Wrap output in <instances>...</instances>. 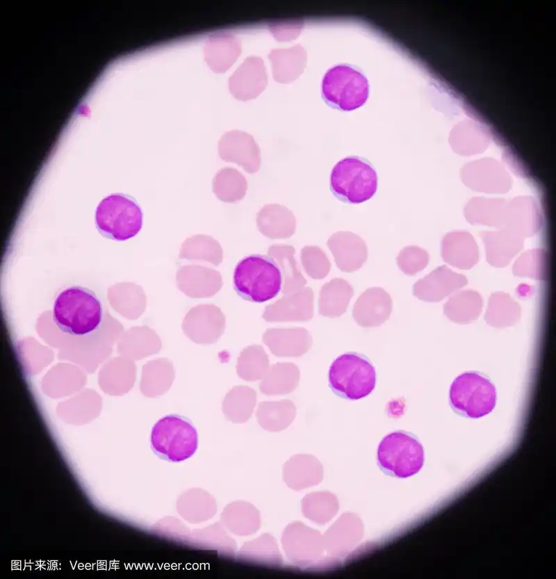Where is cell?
<instances>
[{
	"label": "cell",
	"mask_w": 556,
	"mask_h": 579,
	"mask_svg": "<svg viewBox=\"0 0 556 579\" xmlns=\"http://www.w3.org/2000/svg\"><path fill=\"white\" fill-rule=\"evenodd\" d=\"M103 305L90 289L72 286L60 291L53 305V319L64 333L87 336L98 329L103 319Z\"/></svg>",
	"instance_id": "6da1fadb"
},
{
	"label": "cell",
	"mask_w": 556,
	"mask_h": 579,
	"mask_svg": "<svg viewBox=\"0 0 556 579\" xmlns=\"http://www.w3.org/2000/svg\"><path fill=\"white\" fill-rule=\"evenodd\" d=\"M443 257L448 263L455 267L469 269L477 263V252L468 236L456 234L445 239Z\"/></svg>",
	"instance_id": "44dd1931"
},
{
	"label": "cell",
	"mask_w": 556,
	"mask_h": 579,
	"mask_svg": "<svg viewBox=\"0 0 556 579\" xmlns=\"http://www.w3.org/2000/svg\"><path fill=\"white\" fill-rule=\"evenodd\" d=\"M377 174L368 161L348 156L334 166L330 174V189L342 202L360 204L368 201L377 189Z\"/></svg>",
	"instance_id": "277c9868"
},
{
	"label": "cell",
	"mask_w": 556,
	"mask_h": 579,
	"mask_svg": "<svg viewBox=\"0 0 556 579\" xmlns=\"http://www.w3.org/2000/svg\"><path fill=\"white\" fill-rule=\"evenodd\" d=\"M177 510L188 522L199 523L211 519L217 512V505L213 497L207 491L193 488L178 498Z\"/></svg>",
	"instance_id": "4fadbf2b"
},
{
	"label": "cell",
	"mask_w": 556,
	"mask_h": 579,
	"mask_svg": "<svg viewBox=\"0 0 556 579\" xmlns=\"http://www.w3.org/2000/svg\"><path fill=\"white\" fill-rule=\"evenodd\" d=\"M268 343L278 355L299 356L307 351L311 341L304 329L272 332L267 336Z\"/></svg>",
	"instance_id": "7402d4cb"
},
{
	"label": "cell",
	"mask_w": 556,
	"mask_h": 579,
	"mask_svg": "<svg viewBox=\"0 0 556 579\" xmlns=\"http://www.w3.org/2000/svg\"><path fill=\"white\" fill-rule=\"evenodd\" d=\"M268 360L261 352H247L237 366L238 376L244 380H261L267 372Z\"/></svg>",
	"instance_id": "cb8c5ba5"
},
{
	"label": "cell",
	"mask_w": 556,
	"mask_h": 579,
	"mask_svg": "<svg viewBox=\"0 0 556 579\" xmlns=\"http://www.w3.org/2000/svg\"><path fill=\"white\" fill-rule=\"evenodd\" d=\"M322 468L321 463L311 455H295L284 465V480L290 487L299 489L302 485L304 487L321 481Z\"/></svg>",
	"instance_id": "7c38bea8"
},
{
	"label": "cell",
	"mask_w": 556,
	"mask_h": 579,
	"mask_svg": "<svg viewBox=\"0 0 556 579\" xmlns=\"http://www.w3.org/2000/svg\"><path fill=\"white\" fill-rule=\"evenodd\" d=\"M241 51L240 43L234 36L219 33L211 36L206 42L204 59L215 72L227 70L236 60Z\"/></svg>",
	"instance_id": "5bb4252c"
},
{
	"label": "cell",
	"mask_w": 556,
	"mask_h": 579,
	"mask_svg": "<svg viewBox=\"0 0 556 579\" xmlns=\"http://www.w3.org/2000/svg\"><path fill=\"white\" fill-rule=\"evenodd\" d=\"M300 370L293 364H279L266 372L259 384L260 391L268 395L288 394L299 385Z\"/></svg>",
	"instance_id": "e0dca14e"
},
{
	"label": "cell",
	"mask_w": 556,
	"mask_h": 579,
	"mask_svg": "<svg viewBox=\"0 0 556 579\" xmlns=\"http://www.w3.org/2000/svg\"><path fill=\"white\" fill-rule=\"evenodd\" d=\"M150 441L154 452L171 462L190 458L198 446L197 432L192 423L177 414L159 419L152 427Z\"/></svg>",
	"instance_id": "5b68a950"
},
{
	"label": "cell",
	"mask_w": 556,
	"mask_h": 579,
	"mask_svg": "<svg viewBox=\"0 0 556 579\" xmlns=\"http://www.w3.org/2000/svg\"><path fill=\"white\" fill-rule=\"evenodd\" d=\"M467 282L465 276L442 266L418 281L414 293L421 300L439 302L466 286Z\"/></svg>",
	"instance_id": "8fae6325"
},
{
	"label": "cell",
	"mask_w": 556,
	"mask_h": 579,
	"mask_svg": "<svg viewBox=\"0 0 556 579\" xmlns=\"http://www.w3.org/2000/svg\"><path fill=\"white\" fill-rule=\"evenodd\" d=\"M369 85L366 76L347 65L329 69L322 82V95L331 107L351 111L362 106L367 101Z\"/></svg>",
	"instance_id": "9c48e42d"
},
{
	"label": "cell",
	"mask_w": 556,
	"mask_h": 579,
	"mask_svg": "<svg viewBox=\"0 0 556 579\" xmlns=\"http://www.w3.org/2000/svg\"><path fill=\"white\" fill-rule=\"evenodd\" d=\"M482 307L480 295L476 291L467 290L454 294L444 304L443 311L451 320L466 323L477 318Z\"/></svg>",
	"instance_id": "d6986e66"
},
{
	"label": "cell",
	"mask_w": 556,
	"mask_h": 579,
	"mask_svg": "<svg viewBox=\"0 0 556 579\" xmlns=\"http://www.w3.org/2000/svg\"><path fill=\"white\" fill-rule=\"evenodd\" d=\"M329 386L341 398L357 400L374 390L377 373L371 361L364 355L348 352L339 355L331 364Z\"/></svg>",
	"instance_id": "3957f363"
},
{
	"label": "cell",
	"mask_w": 556,
	"mask_h": 579,
	"mask_svg": "<svg viewBox=\"0 0 556 579\" xmlns=\"http://www.w3.org/2000/svg\"><path fill=\"white\" fill-rule=\"evenodd\" d=\"M295 415V405L289 399L261 402L256 413L260 426L270 432L286 429L293 421Z\"/></svg>",
	"instance_id": "2e32d148"
},
{
	"label": "cell",
	"mask_w": 556,
	"mask_h": 579,
	"mask_svg": "<svg viewBox=\"0 0 556 579\" xmlns=\"http://www.w3.org/2000/svg\"><path fill=\"white\" fill-rule=\"evenodd\" d=\"M513 273L519 277L545 279L547 274L546 261L542 256L528 254L516 261L513 267Z\"/></svg>",
	"instance_id": "d4e9b609"
},
{
	"label": "cell",
	"mask_w": 556,
	"mask_h": 579,
	"mask_svg": "<svg viewBox=\"0 0 556 579\" xmlns=\"http://www.w3.org/2000/svg\"><path fill=\"white\" fill-rule=\"evenodd\" d=\"M494 384L486 375L475 371L463 373L450 387L449 401L459 415L479 418L491 413L496 405Z\"/></svg>",
	"instance_id": "52a82bcc"
},
{
	"label": "cell",
	"mask_w": 556,
	"mask_h": 579,
	"mask_svg": "<svg viewBox=\"0 0 556 579\" xmlns=\"http://www.w3.org/2000/svg\"><path fill=\"white\" fill-rule=\"evenodd\" d=\"M223 525L238 536H249L260 528L261 519L258 509L251 503L236 501L228 504L221 514Z\"/></svg>",
	"instance_id": "9a60e30c"
},
{
	"label": "cell",
	"mask_w": 556,
	"mask_h": 579,
	"mask_svg": "<svg viewBox=\"0 0 556 579\" xmlns=\"http://www.w3.org/2000/svg\"><path fill=\"white\" fill-rule=\"evenodd\" d=\"M256 403V391L247 386L233 387L225 395L222 409L227 419L243 423L252 414Z\"/></svg>",
	"instance_id": "ac0fdd59"
},
{
	"label": "cell",
	"mask_w": 556,
	"mask_h": 579,
	"mask_svg": "<svg viewBox=\"0 0 556 579\" xmlns=\"http://www.w3.org/2000/svg\"><path fill=\"white\" fill-rule=\"evenodd\" d=\"M142 217L141 208L134 199L124 195H111L97 208L96 227L108 238L126 240L140 231Z\"/></svg>",
	"instance_id": "ba28073f"
},
{
	"label": "cell",
	"mask_w": 556,
	"mask_h": 579,
	"mask_svg": "<svg viewBox=\"0 0 556 579\" xmlns=\"http://www.w3.org/2000/svg\"><path fill=\"white\" fill-rule=\"evenodd\" d=\"M261 58L249 56L229 79V88L238 99L247 100L256 97L267 82L265 69Z\"/></svg>",
	"instance_id": "30bf717a"
},
{
	"label": "cell",
	"mask_w": 556,
	"mask_h": 579,
	"mask_svg": "<svg viewBox=\"0 0 556 579\" xmlns=\"http://www.w3.org/2000/svg\"><path fill=\"white\" fill-rule=\"evenodd\" d=\"M234 288L245 300L265 302L280 292L282 273L278 264L270 257L252 254L243 258L235 266Z\"/></svg>",
	"instance_id": "7a4b0ae2"
},
{
	"label": "cell",
	"mask_w": 556,
	"mask_h": 579,
	"mask_svg": "<svg viewBox=\"0 0 556 579\" xmlns=\"http://www.w3.org/2000/svg\"><path fill=\"white\" fill-rule=\"evenodd\" d=\"M518 304L507 293L496 292L491 294L485 314L486 323L496 327L514 325L520 318Z\"/></svg>",
	"instance_id": "ffe728a7"
},
{
	"label": "cell",
	"mask_w": 556,
	"mask_h": 579,
	"mask_svg": "<svg viewBox=\"0 0 556 579\" xmlns=\"http://www.w3.org/2000/svg\"><path fill=\"white\" fill-rule=\"evenodd\" d=\"M377 464L386 474L399 478L411 477L422 468L424 449L413 434L399 430L386 435L377 452Z\"/></svg>",
	"instance_id": "8992f818"
},
{
	"label": "cell",
	"mask_w": 556,
	"mask_h": 579,
	"mask_svg": "<svg viewBox=\"0 0 556 579\" xmlns=\"http://www.w3.org/2000/svg\"><path fill=\"white\" fill-rule=\"evenodd\" d=\"M485 240L488 261L496 267L507 266L521 247L519 239L505 235L488 234Z\"/></svg>",
	"instance_id": "603a6c76"
}]
</instances>
